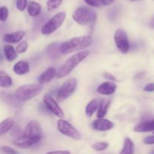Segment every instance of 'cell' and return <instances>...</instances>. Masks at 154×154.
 Instances as JSON below:
<instances>
[{"label": "cell", "mask_w": 154, "mask_h": 154, "mask_svg": "<svg viewBox=\"0 0 154 154\" xmlns=\"http://www.w3.org/2000/svg\"><path fill=\"white\" fill-rule=\"evenodd\" d=\"M66 19V13L63 11L58 12L53 17H51L45 25L42 26L41 32L44 35H49L51 33L60 28Z\"/></svg>", "instance_id": "5"}, {"label": "cell", "mask_w": 154, "mask_h": 154, "mask_svg": "<svg viewBox=\"0 0 154 154\" xmlns=\"http://www.w3.org/2000/svg\"><path fill=\"white\" fill-rule=\"evenodd\" d=\"M41 140H42V138L29 136V135L24 134L21 136L15 138L13 141V144L20 148L26 149L39 144Z\"/></svg>", "instance_id": "9"}, {"label": "cell", "mask_w": 154, "mask_h": 154, "mask_svg": "<svg viewBox=\"0 0 154 154\" xmlns=\"http://www.w3.org/2000/svg\"><path fill=\"white\" fill-rule=\"evenodd\" d=\"M84 2L91 7L98 8L102 5V0H84Z\"/></svg>", "instance_id": "33"}, {"label": "cell", "mask_w": 154, "mask_h": 154, "mask_svg": "<svg viewBox=\"0 0 154 154\" xmlns=\"http://www.w3.org/2000/svg\"><path fill=\"white\" fill-rule=\"evenodd\" d=\"M90 54V51L86 50V51H81L77 54H75L72 57H69L64 64L60 67L59 71L57 73V77L58 78H63L64 77L67 76L68 75L71 73L72 70L79 64L80 63L83 61L85 59L87 58Z\"/></svg>", "instance_id": "2"}, {"label": "cell", "mask_w": 154, "mask_h": 154, "mask_svg": "<svg viewBox=\"0 0 154 154\" xmlns=\"http://www.w3.org/2000/svg\"><path fill=\"white\" fill-rule=\"evenodd\" d=\"M114 41L118 49L123 54H127L130 50V43L127 33L122 29L115 32Z\"/></svg>", "instance_id": "8"}, {"label": "cell", "mask_w": 154, "mask_h": 154, "mask_svg": "<svg viewBox=\"0 0 154 154\" xmlns=\"http://www.w3.org/2000/svg\"><path fill=\"white\" fill-rule=\"evenodd\" d=\"M72 19L79 25H87L95 22L96 13L87 7H79L72 14Z\"/></svg>", "instance_id": "4"}, {"label": "cell", "mask_w": 154, "mask_h": 154, "mask_svg": "<svg viewBox=\"0 0 154 154\" xmlns=\"http://www.w3.org/2000/svg\"><path fill=\"white\" fill-rule=\"evenodd\" d=\"M25 35V32L18 31L15 32L8 33L3 37V42L8 44H17L21 42Z\"/></svg>", "instance_id": "15"}, {"label": "cell", "mask_w": 154, "mask_h": 154, "mask_svg": "<svg viewBox=\"0 0 154 154\" xmlns=\"http://www.w3.org/2000/svg\"><path fill=\"white\" fill-rule=\"evenodd\" d=\"M60 45L58 43H52L51 45H48L46 48V53L47 55L48 56L51 60H56L60 57L61 53L60 51Z\"/></svg>", "instance_id": "17"}, {"label": "cell", "mask_w": 154, "mask_h": 154, "mask_svg": "<svg viewBox=\"0 0 154 154\" xmlns=\"http://www.w3.org/2000/svg\"><path fill=\"white\" fill-rule=\"evenodd\" d=\"M117 86L116 84L110 81H106L101 84L97 89V91L98 93L101 95H111L116 92Z\"/></svg>", "instance_id": "14"}, {"label": "cell", "mask_w": 154, "mask_h": 154, "mask_svg": "<svg viewBox=\"0 0 154 154\" xmlns=\"http://www.w3.org/2000/svg\"><path fill=\"white\" fill-rule=\"evenodd\" d=\"M149 154H154V150H153V151H152V152H151V153H149Z\"/></svg>", "instance_id": "42"}, {"label": "cell", "mask_w": 154, "mask_h": 154, "mask_svg": "<svg viewBox=\"0 0 154 154\" xmlns=\"http://www.w3.org/2000/svg\"><path fill=\"white\" fill-rule=\"evenodd\" d=\"M98 108V102L96 99H92L88 103L85 108V114L87 117H91Z\"/></svg>", "instance_id": "26"}, {"label": "cell", "mask_w": 154, "mask_h": 154, "mask_svg": "<svg viewBox=\"0 0 154 154\" xmlns=\"http://www.w3.org/2000/svg\"><path fill=\"white\" fill-rule=\"evenodd\" d=\"M27 8L28 14H30V16L33 17L39 16L42 11V7L40 5L34 1H29Z\"/></svg>", "instance_id": "20"}, {"label": "cell", "mask_w": 154, "mask_h": 154, "mask_svg": "<svg viewBox=\"0 0 154 154\" xmlns=\"http://www.w3.org/2000/svg\"><path fill=\"white\" fill-rule=\"evenodd\" d=\"M3 52H4L5 57L8 62H13L18 57L16 51L14 47L11 45H5L3 48Z\"/></svg>", "instance_id": "21"}, {"label": "cell", "mask_w": 154, "mask_h": 154, "mask_svg": "<svg viewBox=\"0 0 154 154\" xmlns=\"http://www.w3.org/2000/svg\"><path fill=\"white\" fill-rule=\"evenodd\" d=\"M153 133H154V131H153Z\"/></svg>", "instance_id": "44"}, {"label": "cell", "mask_w": 154, "mask_h": 154, "mask_svg": "<svg viewBox=\"0 0 154 154\" xmlns=\"http://www.w3.org/2000/svg\"><path fill=\"white\" fill-rule=\"evenodd\" d=\"M13 85V81L11 78L6 72L0 71V87L9 88Z\"/></svg>", "instance_id": "24"}, {"label": "cell", "mask_w": 154, "mask_h": 154, "mask_svg": "<svg viewBox=\"0 0 154 154\" xmlns=\"http://www.w3.org/2000/svg\"><path fill=\"white\" fill-rule=\"evenodd\" d=\"M114 0H102V5H110L113 2Z\"/></svg>", "instance_id": "39"}, {"label": "cell", "mask_w": 154, "mask_h": 154, "mask_svg": "<svg viewBox=\"0 0 154 154\" xmlns=\"http://www.w3.org/2000/svg\"><path fill=\"white\" fill-rule=\"evenodd\" d=\"M109 147V144L107 142L101 141V142H97L92 145V148L96 151H103L106 150Z\"/></svg>", "instance_id": "28"}, {"label": "cell", "mask_w": 154, "mask_h": 154, "mask_svg": "<svg viewBox=\"0 0 154 154\" xmlns=\"http://www.w3.org/2000/svg\"><path fill=\"white\" fill-rule=\"evenodd\" d=\"M27 4H28L27 0H17L16 7L21 11H24L27 7Z\"/></svg>", "instance_id": "31"}, {"label": "cell", "mask_w": 154, "mask_h": 154, "mask_svg": "<svg viewBox=\"0 0 154 154\" xmlns=\"http://www.w3.org/2000/svg\"><path fill=\"white\" fill-rule=\"evenodd\" d=\"M57 71L54 68H48L39 77L38 81L40 84H44L51 81L55 76H57Z\"/></svg>", "instance_id": "16"}, {"label": "cell", "mask_w": 154, "mask_h": 154, "mask_svg": "<svg viewBox=\"0 0 154 154\" xmlns=\"http://www.w3.org/2000/svg\"><path fill=\"white\" fill-rule=\"evenodd\" d=\"M30 65L26 61H19L15 63L13 67V71L18 75H24L30 72Z\"/></svg>", "instance_id": "19"}, {"label": "cell", "mask_w": 154, "mask_h": 154, "mask_svg": "<svg viewBox=\"0 0 154 154\" xmlns=\"http://www.w3.org/2000/svg\"><path fill=\"white\" fill-rule=\"evenodd\" d=\"M43 102L45 107L55 116L59 118H63L64 114L57 102L49 94H45L43 97Z\"/></svg>", "instance_id": "10"}, {"label": "cell", "mask_w": 154, "mask_h": 154, "mask_svg": "<svg viewBox=\"0 0 154 154\" xmlns=\"http://www.w3.org/2000/svg\"><path fill=\"white\" fill-rule=\"evenodd\" d=\"M131 1H138V0H131Z\"/></svg>", "instance_id": "43"}, {"label": "cell", "mask_w": 154, "mask_h": 154, "mask_svg": "<svg viewBox=\"0 0 154 154\" xmlns=\"http://www.w3.org/2000/svg\"><path fill=\"white\" fill-rule=\"evenodd\" d=\"M24 135L32 137L42 138V130L40 125L36 120H31L26 126L24 129Z\"/></svg>", "instance_id": "11"}, {"label": "cell", "mask_w": 154, "mask_h": 154, "mask_svg": "<svg viewBox=\"0 0 154 154\" xmlns=\"http://www.w3.org/2000/svg\"><path fill=\"white\" fill-rule=\"evenodd\" d=\"M0 99L4 103L7 104L8 105L14 108H18L21 105V102L16 99L14 95H11L8 93H5V92L0 93Z\"/></svg>", "instance_id": "13"}, {"label": "cell", "mask_w": 154, "mask_h": 154, "mask_svg": "<svg viewBox=\"0 0 154 154\" xmlns=\"http://www.w3.org/2000/svg\"><path fill=\"white\" fill-rule=\"evenodd\" d=\"M0 150L5 154H18V151L14 150L11 147H8V146H2L0 147Z\"/></svg>", "instance_id": "32"}, {"label": "cell", "mask_w": 154, "mask_h": 154, "mask_svg": "<svg viewBox=\"0 0 154 154\" xmlns=\"http://www.w3.org/2000/svg\"><path fill=\"white\" fill-rule=\"evenodd\" d=\"M27 48H28V43L26 41H23L17 45L15 51H16L17 54H23L27 51Z\"/></svg>", "instance_id": "29"}, {"label": "cell", "mask_w": 154, "mask_h": 154, "mask_svg": "<svg viewBox=\"0 0 154 154\" xmlns=\"http://www.w3.org/2000/svg\"><path fill=\"white\" fill-rule=\"evenodd\" d=\"M143 143L146 144H154V135L146 137L143 139Z\"/></svg>", "instance_id": "35"}, {"label": "cell", "mask_w": 154, "mask_h": 154, "mask_svg": "<svg viewBox=\"0 0 154 154\" xmlns=\"http://www.w3.org/2000/svg\"><path fill=\"white\" fill-rule=\"evenodd\" d=\"M42 92V87L39 84H26L20 87L14 92V96L21 102H27L36 97Z\"/></svg>", "instance_id": "3"}, {"label": "cell", "mask_w": 154, "mask_h": 154, "mask_svg": "<svg viewBox=\"0 0 154 154\" xmlns=\"http://www.w3.org/2000/svg\"><path fill=\"white\" fill-rule=\"evenodd\" d=\"M91 44L92 38L91 36H79L61 44L60 47V51L62 54H69L85 49Z\"/></svg>", "instance_id": "1"}, {"label": "cell", "mask_w": 154, "mask_h": 154, "mask_svg": "<svg viewBox=\"0 0 154 154\" xmlns=\"http://www.w3.org/2000/svg\"><path fill=\"white\" fill-rule=\"evenodd\" d=\"M149 27L152 29H154V17L151 20L150 23H149Z\"/></svg>", "instance_id": "41"}, {"label": "cell", "mask_w": 154, "mask_h": 154, "mask_svg": "<svg viewBox=\"0 0 154 154\" xmlns=\"http://www.w3.org/2000/svg\"><path fill=\"white\" fill-rule=\"evenodd\" d=\"M57 130L65 136L72 138L74 140H80L82 136L79 131L65 120H59L57 122Z\"/></svg>", "instance_id": "7"}, {"label": "cell", "mask_w": 154, "mask_h": 154, "mask_svg": "<svg viewBox=\"0 0 154 154\" xmlns=\"http://www.w3.org/2000/svg\"><path fill=\"white\" fill-rule=\"evenodd\" d=\"M143 90L146 92H154V83H149L147 84L144 87H143Z\"/></svg>", "instance_id": "36"}, {"label": "cell", "mask_w": 154, "mask_h": 154, "mask_svg": "<svg viewBox=\"0 0 154 154\" xmlns=\"http://www.w3.org/2000/svg\"><path fill=\"white\" fill-rule=\"evenodd\" d=\"M8 9L5 6H2L0 7V21H5L8 19Z\"/></svg>", "instance_id": "30"}, {"label": "cell", "mask_w": 154, "mask_h": 154, "mask_svg": "<svg viewBox=\"0 0 154 154\" xmlns=\"http://www.w3.org/2000/svg\"><path fill=\"white\" fill-rule=\"evenodd\" d=\"M11 135L14 136L15 138H18V137L21 136L22 135H24V133L22 132L21 129H20L18 126H14L13 127H12V129H11Z\"/></svg>", "instance_id": "34"}, {"label": "cell", "mask_w": 154, "mask_h": 154, "mask_svg": "<svg viewBox=\"0 0 154 154\" xmlns=\"http://www.w3.org/2000/svg\"><path fill=\"white\" fill-rule=\"evenodd\" d=\"M45 154H71L68 150H54V151H50Z\"/></svg>", "instance_id": "37"}, {"label": "cell", "mask_w": 154, "mask_h": 154, "mask_svg": "<svg viewBox=\"0 0 154 154\" xmlns=\"http://www.w3.org/2000/svg\"><path fill=\"white\" fill-rule=\"evenodd\" d=\"M104 78H108V79H110V80H111V81H116V78H115V77H113V75H110V74L109 73H104Z\"/></svg>", "instance_id": "38"}, {"label": "cell", "mask_w": 154, "mask_h": 154, "mask_svg": "<svg viewBox=\"0 0 154 154\" xmlns=\"http://www.w3.org/2000/svg\"><path fill=\"white\" fill-rule=\"evenodd\" d=\"M14 126V121L13 120V119L10 118V117L6 118L5 120L2 121L0 123V136L9 132Z\"/></svg>", "instance_id": "22"}, {"label": "cell", "mask_w": 154, "mask_h": 154, "mask_svg": "<svg viewBox=\"0 0 154 154\" xmlns=\"http://www.w3.org/2000/svg\"><path fill=\"white\" fill-rule=\"evenodd\" d=\"M136 132H149L154 131V120L142 122L134 128Z\"/></svg>", "instance_id": "18"}, {"label": "cell", "mask_w": 154, "mask_h": 154, "mask_svg": "<svg viewBox=\"0 0 154 154\" xmlns=\"http://www.w3.org/2000/svg\"><path fill=\"white\" fill-rule=\"evenodd\" d=\"M92 127L95 130L99 131V132H106V131L110 130L114 127V123L110 120L104 118H98L93 121L92 123Z\"/></svg>", "instance_id": "12"}, {"label": "cell", "mask_w": 154, "mask_h": 154, "mask_svg": "<svg viewBox=\"0 0 154 154\" xmlns=\"http://www.w3.org/2000/svg\"><path fill=\"white\" fill-rule=\"evenodd\" d=\"M63 0H48L47 1V9L49 11L55 10L61 5Z\"/></svg>", "instance_id": "27"}, {"label": "cell", "mask_w": 154, "mask_h": 154, "mask_svg": "<svg viewBox=\"0 0 154 154\" xmlns=\"http://www.w3.org/2000/svg\"><path fill=\"white\" fill-rule=\"evenodd\" d=\"M110 104V100H105V99H103L100 104L98 105V118H103L104 117H105L106 114H107V111H108L109 105Z\"/></svg>", "instance_id": "25"}, {"label": "cell", "mask_w": 154, "mask_h": 154, "mask_svg": "<svg viewBox=\"0 0 154 154\" xmlns=\"http://www.w3.org/2000/svg\"><path fill=\"white\" fill-rule=\"evenodd\" d=\"M77 84H78V81L76 78H69L67 81H65L57 92V101L61 102L69 98L75 92Z\"/></svg>", "instance_id": "6"}, {"label": "cell", "mask_w": 154, "mask_h": 154, "mask_svg": "<svg viewBox=\"0 0 154 154\" xmlns=\"http://www.w3.org/2000/svg\"><path fill=\"white\" fill-rule=\"evenodd\" d=\"M134 144L129 138H125L123 144V147L119 154H134Z\"/></svg>", "instance_id": "23"}, {"label": "cell", "mask_w": 154, "mask_h": 154, "mask_svg": "<svg viewBox=\"0 0 154 154\" xmlns=\"http://www.w3.org/2000/svg\"><path fill=\"white\" fill-rule=\"evenodd\" d=\"M4 52L2 51V50L1 47H0V63H2L3 62V60H4Z\"/></svg>", "instance_id": "40"}]
</instances>
